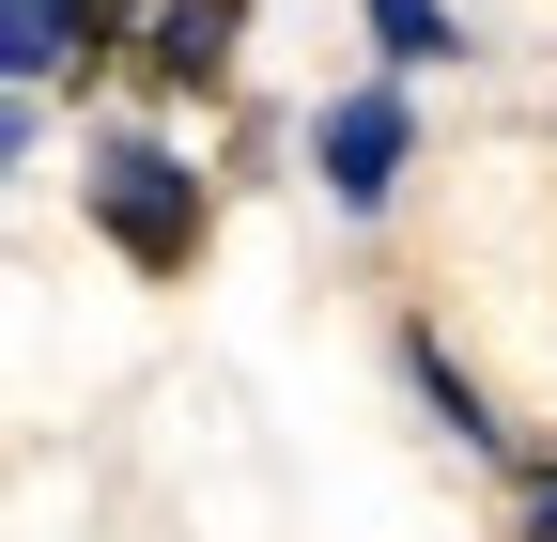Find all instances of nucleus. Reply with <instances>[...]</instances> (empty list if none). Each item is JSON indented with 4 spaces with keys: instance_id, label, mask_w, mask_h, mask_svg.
Listing matches in <instances>:
<instances>
[{
    "instance_id": "obj_1",
    "label": "nucleus",
    "mask_w": 557,
    "mask_h": 542,
    "mask_svg": "<svg viewBox=\"0 0 557 542\" xmlns=\"http://www.w3.org/2000/svg\"><path fill=\"white\" fill-rule=\"evenodd\" d=\"M94 218H109V248L139 280H171V263H201V171L124 124V140H94Z\"/></svg>"
},
{
    "instance_id": "obj_2",
    "label": "nucleus",
    "mask_w": 557,
    "mask_h": 542,
    "mask_svg": "<svg viewBox=\"0 0 557 542\" xmlns=\"http://www.w3.org/2000/svg\"><path fill=\"white\" fill-rule=\"evenodd\" d=\"M403 156H418L403 94H341V109L310 124V171H325V201H341V218H372V201L403 186Z\"/></svg>"
},
{
    "instance_id": "obj_3",
    "label": "nucleus",
    "mask_w": 557,
    "mask_h": 542,
    "mask_svg": "<svg viewBox=\"0 0 557 542\" xmlns=\"http://www.w3.org/2000/svg\"><path fill=\"white\" fill-rule=\"evenodd\" d=\"M248 32V0H156V78H218Z\"/></svg>"
},
{
    "instance_id": "obj_4",
    "label": "nucleus",
    "mask_w": 557,
    "mask_h": 542,
    "mask_svg": "<svg viewBox=\"0 0 557 542\" xmlns=\"http://www.w3.org/2000/svg\"><path fill=\"white\" fill-rule=\"evenodd\" d=\"M62 47H94V32H78V0H0V78H47Z\"/></svg>"
},
{
    "instance_id": "obj_5",
    "label": "nucleus",
    "mask_w": 557,
    "mask_h": 542,
    "mask_svg": "<svg viewBox=\"0 0 557 542\" xmlns=\"http://www.w3.org/2000/svg\"><path fill=\"white\" fill-rule=\"evenodd\" d=\"M372 47L403 62V78H418V62H449V0H372Z\"/></svg>"
},
{
    "instance_id": "obj_6",
    "label": "nucleus",
    "mask_w": 557,
    "mask_h": 542,
    "mask_svg": "<svg viewBox=\"0 0 557 542\" xmlns=\"http://www.w3.org/2000/svg\"><path fill=\"white\" fill-rule=\"evenodd\" d=\"M527 527H542V542H557V465H542V481H527Z\"/></svg>"
},
{
    "instance_id": "obj_7",
    "label": "nucleus",
    "mask_w": 557,
    "mask_h": 542,
    "mask_svg": "<svg viewBox=\"0 0 557 542\" xmlns=\"http://www.w3.org/2000/svg\"><path fill=\"white\" fill-rule=\"evenodd\" d=\"M109 16H124V0H78V32H109Z\"/></svg>"
},
{
    "instance_id": "obj_8",
    "label": "nucleus",
    "mask_w": 557,
    "mask_h": 542,
    "mask_svg": "<svg viewBox=\"0 0 557 542\" xmlns=\"http://www.w3.org/2000/svg\"><path fill=\"white\" fill-rule=\"evenodd\" d=\"M0 156H16V109H0Z\"/></svg>"
}]
</instances>
